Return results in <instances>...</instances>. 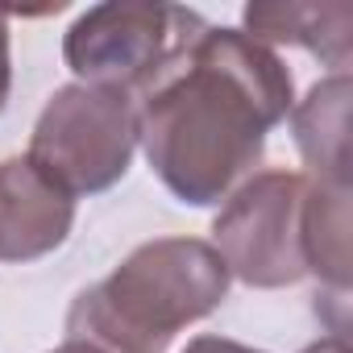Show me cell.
<instances>
[{
    "label": "cell",
    "mask_w": 353,
    "mask_h": 353,
    "mask_svg": "<svg viewBox=\"0 0 353 353\" xmlns=\"http://www.w3.org/2000/svg\"><path fill=\"white\" fill-rule=\"evenodd\" d=\"M291 108L295 83L270 46L204 26L141 88L137 141L174 200L208 208L245 183Z\"/></svg>",
    "instance_id": "1"
},
{
    "label": "cell",
    "mask_w": 353,
    "mask_h": 353,
    "mask_svg": "<svg viewBox=\"0 0 353 353\" xmlns=\"http://www.w3.org/2000/svg\"><path fill=\"white\" fill-rule=\"evenodd\" d=\"M225 295L229 270L208 241L158 237L71 299L67 341H88L100 353H166L188 324L212 316Z\"/></svg>",
    "instance_id": "2"
},
{
    "label": "cell",
    "mask_w": 353,
    "mask_h": 353,
    "mask_svg": "<svg viewBox=\"0 0 353 353\" xmlns=\"http://www.w3.org/2000/svg\"><path fill=\"white\" fill-rule=\"evenodd\" d=\"M137 150V100L117 88L67 83L34 121L26 158L71 200L100 196L125 179Z\"/></svg>",
    "instance_id": "3"
},
{
    "label": "cell",
    "mask_w": 353,
    "mask_h": 353,
    "mask_svg": "<svg viewBox=\"0 0 353 353\" xmlns=\"http://www.w3.org/2000/svg\"><path fill=\"white\" fill-rule=\"evenodd\" d=\"M303 208H307V174L262 170L245 179L221 208L208 241L221 254L229 279H241L245 287L258 291L307 279Z\"/></svg>",
    "instance_id": "4"
},
{
    "label": "cell",
    "mask_w": 353,
    "mask_h": 353,
    "mask_svg": "<svg viewBox=\"0 0 353 353\" xmlns=\"http://www.w3.org/2000/svg\"><path fill=\"white\" fill-rule=\"evenodd\" d=\"M208 21L179 5H137V0H112L75 17L63 38V59L92 88L141 92L162 63L179 50L192 34Z\"/></svg>",
    "instance_id": "5"
},
{
    "label": "cell",
    "mask_w": 353,
    "mask_h": 353,
    "mask_svg": "<svg viewBox=\"0 0 353 353\" xmlns=\"http://www.w3.org/2000/svg\"><path fill=\"white\" fill-rule=\"evenodd\" d=\"M75 225V200L30 158L0 162V262H38L54 254Z\"/></svg>",
    "instance_id": "6"
},
{
    "label": "cell",
    "mask_w": 353,
    "mask_h": 353,
    "mask_svg": "<svg viewBox=\"0 0 353 353\" xmlns=\"http://www.w3.org/2000/svg\"><path fill=\"white\" fill-rule=\"evenodd\" d=\"M245 38L270 46H303L307 54L324 59L332 75H345L349 67V38H353V5H299V0H258L245 5Z\"/></svg>",
    "instance_id": "7"
},
{
    "label": "cell",
    "mask_w": 353,
    "mask_h": 353,
    "mask_svg": "<svg viewBox=\"0 0 353 353\" xmlns=\"http://www.w3.org/2000/svg\"><path fill=\"white\" fill-rule=\"evenodd\" d=\"M291 129L307 179L349 188V71L316 83L291 112Z\"/></svg>",
    "instance_id": "8"
},
{
    "label": "cell",
    "mask_w": 353,
    "mask_h": 353,
    "mask_svg": "<svg viewBox=\"0 0 353 353\" xmlns=\"http://www.w3.org/2000/svg\"><path fill=\"white\" fill-rule=\"evenodd\" d=\"M303 245H307V274H316L332 291V299H345L349 291V188L307 179Z\"/></svg>",
    "instance_id": "9"
},
{
    "label": "cell",
    "mask_w": 353,
    "mask_h": 353,
    "mask_svg": "<svg viewBox=\"0 0 353 353\" xmlns=\"http://www.w3.org/2000/svg\"><path fill=\"white\" fill-rule=\"evenodd\" d=\"M13 92V54H9V17L0 13V112L9 104Z\"/></svg>",
    "instance_id": "10"
},
{
    "label": "cell",
    "mask_w": 353,
    "mask_h": 353,
    "mask_svg": "<svg viewBox=\"0 0 353 353\" xmlns=\"http://www.w3.org/2000/svg\"><path fill=\"white\" fill-rule=\"evenodd\" d=\"M183 353H262V349H250V345L229 341V336H196Z\"/></svg>",
    "instance_id": "11"
},
{
    "label": "cell",
    "mask_w": 353,
    "mask_h": 353,
    "mask_svg": "<svg viewBox=\"0 0 353 353\" xmlns=\"http://www.w3.org/2000/svg\"><path fill=\"white\" fill-rule=\"evenodd\" d=\"M303 353H349V349H345V336H328L320 345H307Z\"/></svg>",
    "instance_id": "12"
},
{
    "label": "cell",
    "mask_w": 353,
    "mask_h": 353,
    "mask_svg": "<svg viewBox=\"0 0 353 353\" xmlns=\"http://www.w3.org/2000/svg\"><path fill=\"white\" fill-rule=\"evenodd\" d=\"M50 353H100L96 345H88V341H63L59 349H50Z\"/></svg>",
    "instance_id": "13"
}]
</instances>
